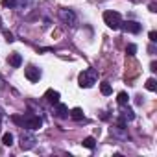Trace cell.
Returning a JSON list of instances; mask_svg holds the SVG:
<instances>
[{"label": "cell", "instance_id": "484cf974", "mask_svg": "<svg viewBox=\"0 0 157 157\" xmlns=\"http://www.w3.org/2000/svg\"><path fill=\"white\" fill-rule=\"evenodd\" d=\"M2 117H4V115H2V111H0V126H2Z\"/></svg>", "mask_w": 157, "mask_h": 157}, {"label": "cell", "instance_id": "8fae6325", "mask_svg": "<svg viewBox=\"0 0 157 157\" xmlns=\"http://www.w3.org/2000/svg\"><path fill=\"white\" fill-rule=\"evenodd\" d=\"M44 98H46L50 104H54V105H56V104L59 102V93H57V91H54V89H48V91L44 93Z\"/></svg>", "mask_w": 157, "mask_h": 157}, {"label": "cell", "instance_id": "277c9868", "mask_svg": "<svg viewBox=\"0 0 157 157\" xmlns=\"http://www.w3.org/2000/svg\"><path fill=\"white\" fill-rule=\"evenodd\" d=\"M43 126V120L39 118V117H35V115H26L24 117V124H22V128H26V129H39Z\"/></svg>", "mask_w": 157, "mask_h": 157}, {"label": "cell", "instance_id": "d6986e66", "mask_svg": "<svg viewBox=\"0 0 157 157\" xmlns=\"http://www.w3.org/2000/svg\"><path fill=\"white\" fill-rule=\"evenodd\" d=\"M135 52H137V44H128L126 54H128V56H135Z\"/></svg>", "mask_w": 157, "mask_h": 157}, {"label": "cell", "instance_id": "2e32d148", "mask_svg": "<svg viewBox=\"0 0 157 157\" xmlns=\"http://www.w3.org/2000/svg\"><path fill=\"white\" fill-rule=\"evenodd\" d=\"M128 100H129L128 93H118V96H117V102H118L120 105H126V104H128Z\"/></svg>", "mask_w": 157, "mask_h": 157}, {"label": "cell", "instance_id": "9c48e42d", "mask_svg": "<svg viewBox=\"0 0 157 157\" xmlns=\"http://www.w3.org/2000/svg\"><path fill=\"white\" fill-rule=\"evenodd\" d=\"M54 113H56V117L57 118H67L68 117V107L65 105V104H56V109H54Z\"/></svg>", "mask_w": 157, "mask_h": 157}, {"label": "cell", "instance_id": "ba28073f", "mask_svg": "<svg viewBox=\"0 0 157 157\" xmlns=\"http://www.w3.org/2000/svg\"><path fill=\"white\" fill-rule=\"evenodd\" d=\"M24 74H26V78H28L32 83L39 82V78H41V70H39L37 67H28V68L24 70Z\"/></svg>", "mask_w": 157, "mask_h": 157}, {"label": "cell", "instance_id": "603a6c76", "mask_svg": "<svg viewBox=\"0 0 157 157\" xmlns=\"http://www.w3.org/2000/svg\"><path fill=\"white\" fill-rule=\"evenodd\" d=\"M150 11H153V13H155V11H157V6H155V4H150Z\"/></svg>", "mask_w": 157, "mask_h": 157}, {"label": "cell", "instance_id": "ac0fdd59", "mask_svg": "<svg viewBox=\"0 0 157 157\" xmlns=\"http://www.w3.org/2000/svg\"><path fill=\"white\" fill-rule=\"evenodd\" d=\"M146 89H148V91H155V89H157V82L153 80V78H150V80L146 82Z\"/></svg>", "mask_w": 157, "mask_h": 157}, {"label": "cell", "instance_id": "44dd1931", "mask_svg": "<svg viewBox=\"0 0 157 157\" xmlns=\"http://www.w3.org/2000/svg\"><path fill=\"white\" fill-rule=\"evenodd\" d=\"M13 122H15V124H19V126H22V124H24V117L15 115V117H13Z\"/></svg>", "mask_w": 157, "mask_h": 157}, {"label": "cell", "instance_id": "5b68a950", "mask_svg": "<svg viewBox=\"0 0 157 157\" xmlns=\"http://www.w3.org/2000/svg\"><path fill=\"white\" fill-rule=\"evenodd\" d=\"M59 17H61V21H63L67 26H76V13H74L72 10L63 8V10L59 11Z\"/></svg>", "mask_w": 157, "mask_h": 157}, {"label": "cell", "instance_id": "7a4b0ae2", "mask_svg": "<svg viewBox=\"0 0 157 157\" xmlns=\"http://www.w3.org/2000/svg\"><path fill=\"white\" fill-rule=\"evenodd\" d=\"M104 22L111 28V30H118L122 24V17L118 11H105L104 13Z\"/></svg>", "mask_w": 157, "mask_h": 157}, {"label": "cell", "instance_id": "30bf717a", "mask_svg": "<svg viewBox=\"0 0 157 157\" xmlns=\"http://www.w3.org/2000/svg\"><path fill=\"white\" fill-rule=\"evenodd\" d=\"M120 118H122V120H126V122H131V120L135 118V113H133V109H129V107L122 105V109H120Z\"/></svg>", "mask_w": 157, "mask_h": 157}, {"label": "cell", "instance_id": "4316f807", "mask_svg": "<svg viewBox=\"0 0 157 157\" xmlns=\"http://www.w3.org/2000/svg\"><path fill=\"white\" fill-rule=\"evenodd\" d=\"M0 28H2V19H0Z\"/></svg>", "mask_w": 157, "mask_h": 157}, {"label": "cell", "instance_id": "cb8c5ba5", "mask_svg": "<svg viewBox=\"0 0 157 157\" xmlns=\"http://www.w3.org/2000/svg\"><path fill=\"white\" fill-rule=\"evenodd\" d=\"M150 70H153V72H155V70H157V63H151V65H150Z\"/></svg>", "mask_w": 157, "mask_h": 157}, {"label": "cell", "instance_id": "9a60e30c", "mask_svg": "<svg viewBox=\"0 0 157 157\" xmlns=\"http://www.w3.org/2000/svg\"><path fill=\"white\" fill-rule=\"evenodd\" d=\"M100 91H102L104 96H109V94L113 93V89H111V85H109L107 82H102V83H100Z\"/></svg>", "mask_w": 157, "mask_h": 157}, {"label": "cell", "instance_id": "d4e9b609", "mask_svg": "<svg viewBox=\"0 0 157 157\" xmlns=\"http://www.w3.org/2000/svg\"><path fill=\"white\" fill-rule=\"evenodd\" d=\"M4 87V80H2V78H0V89H2Z\"/></svg>", "mask_w": 157, "mask_h": 157}, {"label": "cell", "instance_id": "e0dca14e", "mask_svg": "<svg viewBox=\"0 0 157 157\" xmlns=\"http://www.w3.org/2000/svg\"><path fill=\"white\" fill-rule=\"evenodd\" d=\"M2 142H4L6 146H11V144H13V135H11V133H4V135H2Z\"/></svg>", "mask_w": 157, "mask_h": 157}, {"label": "cell", "instance_id": "4fadbf2b", "mask_svg": "<svg viewBox=\"0 0 157 157\" xmlns=\"http://www.w3.org/2000/svg\"><path fill=\"white\" fill-rule=\"evenodd\" d=\"M68 115H70L74 120H83V109H82V107H74Z\"/></svg>", "mask_w": 157, "mask_h": 157}, {"label": "cell", "instance_id": "7c38bea8", "mask_svg": "<svg viewBox=\"0 0 157 157\" xmlns=\"http://www.w3.org/2000/svg\"><path fill=\"white\" fill-rule=\"evenodd\" d=\"M10 65H11L13 68H19V67L22 65V57H21V54H11V56H10Z\"/></svg>", "mask_w": 157, "mask_h": 157}, {"label": "cell", "instance_id": "8992f818", "mask_svg": "<svg viewBox=\"0 0 157 157\" xmlns=\"http://www.w3.org/2000/svg\"><path fill=\"white\" fill-rule=\"evenodd\" d=\"M120 28H122L124 32H128V33H139V32L142 30V26H140L139 22H135V21H126V22L120 24Z\"/></svg>", "mask_w": 157, "mask_h": 157}, {"label": "cell", "instance_id": "ffe728a7", "mask_svg": "<svg viewBox=\"0 0 157 157\" xmlns=\"http://www.w3.org/2000/svg\"><path fill=\"white\" fill-rule=\"evenodd\" d=\"M4 37H6V41H8V43H13V41H15V37H13V33H11V32H4Z\"/></svg>", "mask_w": 157, "mask_h": 157}, {"label": "cell", "instance_id": "52a82bcc", "mask_svg": "<svg viewBox=\"0 0 157 157\" xmlns=\"http://www.w3.org/2000/svg\"><path fill=\"white\" fill-rule=\"evenodd\" d=\"M111 135L118 140H126L128 133H126V124H117L115 128H111Z\"/></svg>", "mask_w": 157, "mask_h": 157}, {"label": "cell", "instance_id": "3957f363", "mask_svg": "<svg viewBox=\"0 0 157 157\" xmlns=\"http://www.w3.org/2000/svg\"><path fill=\"white\" fill-rule=\"evenodd\" d=\"M35 142H37V139H35V135L32 133V129L21 133V148H22V150H32V148L35 146Z\"/></svg>", "mask_w": 157, "mask_h": 157}, {"label": "cell", "instance_id": "5bb4252c", "mask_svg": "<svg viewBox=\"0 0 157 157\" xmlns=\"http://www.w3.org/2000/svg\"><path fill=\"white\" fill-rule=\"evenodd\" d=\"M82 144H83L87 150H94V146H96V140H94V137H85Z\"/></svg>", "mask_w": 157, "mask_h": 157}, {"label": "cell", "instance_id": "7402d4cb", "mask_svg": "<svg viewBox=\"0 0 157 157\" xmlns=\"http://www.w3.org/2000/svg\"><path fill=\"white\" fill-rule=\"evenodd\" d=\"M148 37H150V41H151V43H155V41H157V33H155V32H150V35H148Z\"/></svg>", "mask_w": 157, "mask_h": 157}, {"label": "cell", "instance_id": "6da1fadb", "mask_svg": "<svg viewBox=\"0 0 157 157\" xmlns=\"http://www.w3.org/2000/svg\"><path fill=\"white\" fill-rule=\"evenodd\" d=\"M98 80V72L94 68H85L83 72H80V76H78V85H80L82 89H91Z\"/></svg>", "mask_w": 157, "mask_h": 157}]
</instances>
